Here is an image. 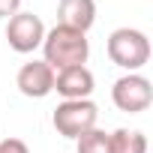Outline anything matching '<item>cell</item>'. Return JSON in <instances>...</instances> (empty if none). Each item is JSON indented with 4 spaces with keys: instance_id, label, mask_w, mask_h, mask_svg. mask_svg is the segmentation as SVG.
Instances as JSON below:
<instances>
[{
    "instance_id": "6da1fadb",
    "label": "cell",
    "mask_w": 153,
    "mask_h": 153,
    "mask_svg": "<svg viewBox=\"0 0 153 153\" xmlns=\"http://www.w3.org/2000/svg\"><path fill=\"white\" fill-rule=\"evenodd\" d=\"M87 57H90L87 33H78V30H72V27H60V24H54L51 30H45L42 60L54 72L69 69V66H84Z\"/></svg>"
},
{
    "instance_id": "7a4b0ae2",
    "label": "cell",
    "mask_w": 153,
    "mask_h": 153,
    "mask_svg": "<svg viewBox=\"0 0 153 153\" xmlns=\"http://www.w3.org/2000/svg\"><path fill=\"white\" fill-rule=\"evenodd\" d=\"M105 48H108L111 63L120 66V69H126V72H138L150 60V39H147L144 30H135V27H117V30H111Z\"/></svg>"
},
{
    "instance_id": "3957f363",
    "label": "cell",
    "mask_w": 153,
    "mask_h": 153,
    "mask_svg": "<svg viewBox=\"0 0 153 153\" xmlns=\"http://www.w3.org/2000/svg\"><path fill=\"white\" fill-rule=\"evenodd\" d=\"M96 120H99V108H96L93 99H63L51 114V123H54L57 135H63L69 141H75L87 129H93Z\"/></svg>"
},
{
    "instance_id": "277c9868",
    "label": "cell",
    "mask_w": 153,
    "mask_h": 153,
    "mask_svg": "<svg viewBox=\"0 0 153 153\" xmlns=\"http://www.w3.org/2000/svg\"><path fill=\"white\" fill-rule=\"evenodd\" d=\"M111 102L123 114H141L153 102V87H150V81L144 78L141 72H126L111 87Z\"/></svg>"
},
{
    "instance_id": "5b68a950",
    "label": "cell",
    "mask_w": 153,
    "mask_h": 153,
    "mask_svg": "<svg viewBox=\"0 0 153 153\" xmlns=\"http://www.w3.org/2000/svg\"><path fill=\"white\" fill-rule=\"evenodd\" d=\"M42 39H45V24H42L39 15H33V12H15L6 21V42H9L12 51L33 54L36 48H42Z\"/></svg>"
},
{
    "instance_id": "8992f818",
    "label": "cell",
    "mask_w": 153,
    "mask_h": 153,
    "mask_svg": "<svg viewBox=\"0 0 153 153\" xmlns=\"http://www.w3.org/2000/svg\"><path fill=\"white\" fill-rule=\"evenodd\" d=\"M15 87L27 99H45L48 93H54V69L45 60H30V63H24L18 69Z\"/></svg>"
},
{
    "instance_id": "52a82bcc",
    "label": "cell",
    "mask_w": 153,
    "mask_h": 153,
    "mask_svg": "<svg viewBox=\"0 0 153 153\" xmlns=\"http://www.w3.org/2000/svg\"><path fill=\"white\" fill-rule=\"evenodd\" d=\"M93 87H96V78L87 66H69L54 72V90L63 99H90Z\"/></svg>"
},
{
    "instance_id": "ba28073f",
    "label": "cell",
    "mask_w": 153,
    "mask_h": 153,
    "mask_svg": "<svg viewBox=\"0 0 153 153\" xmlns=\"http://www.w3.org/2000/svg\"><path fill=\"white\" fill-rule=\"evenodd\" d=\"M57 24L87 33L96 24V0H60L57 3Z\"/></svg>"
},
{
    "instance_id": "9c48e42d",
    "label": "cell",
    "mask_w": 153,
    "mask_h": 153,
    "mask_svg": "<svg viewBox=\"0 0 153 153\" xmlns=\"http://www.w3.org/2000/svg\"><path fill=\"white\" fill-rule=\"evenodd\" d=\"M111 135V153H147V138L138 129H114Z\"/></svg>"
},
{
    "instance_id": "30bf717a",
    "label": "cell",
    "mask_w": 153,
    "mask_h": 153,
    "mask_svg": "<svg viewBox=\"0 0 153 153\" xmlns=\"http://www.w3.org/2000/svg\"><path fill=\"white\" fill-rule=\"evenodd\" d=\"M75 153H111V135L99 126L75 138Z\"/></svg>"
},
{
    "instance_id": "8fae6325",
    "label": "cell",
    "mask_w": 153,
    "mask_h": 153,
    "mask_svg": "<svg viewBox=\"0 0 153 153\" xmlns=\"http://www.w3.org/2000/svg\"><path fill=\"white\" fill-rule=\"evenodd\" d=\"M0 153H30V147L21 138H3L0 141Z\"/></svg>"
},
{
    "instance_id": "7c38bea8",
    "label": "cell",
    "mask_w": 153,
    "mask_h": 153,
    "mask_svg": "<svg viewBox=\"0 0 153 153\" xmlns=\"http://www.w3.org/2000/svg\"><path fill=\"white\" fill-rule=\"evenodd\" d=\"M21 12V0H0V18H12Z\"/></svg>"
}]
</instances>
